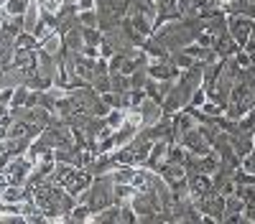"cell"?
Wrapping results in <instances>:
<instances>
[{"label":"cell","mask_w":255,"mask_h":224,"mask_svg":"<svg viewBox=\"0 0 255 224\" xmlns=\"http://www.w3.org/2000/svg\"><path fill=\"white\" fill-rule=\"evenodd\" d=\"M253 26H255V20L248 18V15H243V13H235V15L227 18V31L232 33V38H235V44L240 49L253 38Z\"/></svg>","instance_id":"obj_1"},{"label":"cell","mask_w":255,"mask_h":224,"mask_svg":"<svg viewBox=\"0 0 255 224\" xmlns=\"http://www.w3.org/2000/svg\"><path fill=\"white\" fill-rule=\"evenodd\" d=\"M3 173L8 176L10 183H15V186H26V183H28V176H31V160L15 155V158H10V163L5 166Z\"/></svg>","instance_id":"obj_2"},{"label":"cell","mask_w":255,"mask_h":224,"mask_svg":"<svg viewBox=\"0 0 255 224\" xmlns=\"http://www.w3.org/2000/svg\"><path fill=\"white\" fill-rule=\"evenodd\" d=\"M212 49L217 51L220 59H232V56L240 51V46L235 44V38H232L230 31H222V33H217L215 38H212Z\"/></svg>","instance_id":"obj_3"},{"label":"cell","mask_w":255,"mask_h":224,"mask_svg":"<svg viewBox=\"0 0 255 224\" xmlns=\"http://www.w3.org/2000/svg\"><path fill=\"white\" fill-rule=\"evenodd\" d=\"M92 183V173L90 171H72V176L67 178V183H64V189H67L69 194H79V191H84Z\"/></svg>","instance_id":"obj_4"},{"label":"cell","mask_w":255,"mask_h":224,"mask_svg":"<svg viewBox=\"0 0 255 224\" xmlns=\"http://www.w3.org/2000/svg\"><path fill=\"white\" fill-rule=\"evenodd\" d=\"M38 51H44V54H49V56H56L59 51H64L61 38H59V36H49V38H44V41H41V49H38Z\"/></svg>","instance_id":"obj_5"},{"label":"cell","mask_w":255,"mask_h":224,"mask_svg":"<svg viewBox=\"0 0 255 224\" xmlns=\"http://www.w3.org/2000/svg\"><path fill=\"white\" fill-rule=\"evenodd\" d=\"M87 214H92V209L87 207V204H82V207H77V209L69 212L67 222H84V219H87Z\"/></svg>","instance_id":"obj_6"},{"label":"cell","mask_w":255,"mask_h":224,"mask_svg":"<svg viewBox=\"0 0 255 224\" xmlns=\"http://www.w3.org/2000/svg\"><path fill=\"white\" fill-rule=\"evenodd\" d=\"M243 51H245V54H248V56H250V64H253V67H255V36H253V38H250V41H248V44H245V46H243Z\"/></svg>","instance_id":"obj_7"},{"label":"cell","mask_w":255,"mask_h":224,"mask_svg":"<svg viewBox=\"0 0 255 224\" xmlns=\"http://www.w3.org/2000/svg\"><path fill=\"white\" fill-rule=\"evenodd\" d=\"M253 36H255V26H253Z\"/></svg>","instance_id":"obj_8"}]
</instances>
